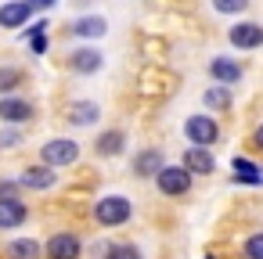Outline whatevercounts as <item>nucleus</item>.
Returning <instances> with one entry per match:
<instances>
[{"instance_id": "nucleus-1", "label": "nucleus", "mask_w": 263, "mask_h": 259, "mask_svg": "<svg viewBox=\"0 0 263 259\" xmlns=\"http://www.w3.org/2000/svg\"><path fill=\"white\" fill-rule=\"evenodd\" d=\"M130 216H134V205L126 194H101L94 202V220L101 227H123Z\"/></svg>"}, {"instance_id": "nucleus-2", "label": "nucleus", "mask_w": 263, "mask_h": 259, "mask_svg": "<svg viewBox=\"0 0 263 259\" xmlns=\"http://www.w3.org/2000/svg\"><path fill=\"white\" fill-rule=\"evenodd\" d=\"M40 158H44V166H51V169H65V166H72V162L80 158V144H76L72 137H54V141H47V144L40 148Z\"/></svg>"}, {"instance_id": "nucleus-3", "label": "nucleus", "mask_w": 263, "mask_h": 259, "mask_svg": "<svg viewBox=\"0 0 263 259\" xmlns=\"http://www.w3.org/2000/svg\"><path fill=\"white\" fill-rule=\"evenodd\" d=\"M184 137L191 141V148H209V144H216L220 126H216L213 115H187V123H184Z\"/></svg>"}, {"instance_id": "nucleus-4", "label": "nucleus", "mask_w": 263, "mask_h": 259, "mask_svg": "<svg viewBox=\"0 0 263 259\" xmlns=\"http://www.w3.org/2000/svg\"><path fill=\"white\" fill-rule=\"evenodd\" d=\"M155 187L166 194V198H180L191 191V173L184 166H162L159 176H155Z\"/></svg>"}, {"instance_id": "nucleus-5", "label": "nucleus", "mask_w": 263, "mask_h": 259, "mask_svg": "<svg viewBox=\"0 0 263 259\" xmlns=\"http://www.w3.org/2000/svg\"><path fill=\"white\" fill-rule=\"evenodd\" d=\"M227 40L238 51H256V47H263V26L259 22H234L227 29Z\"/></svg>"}, {"instance_id": "nucleus-6", "label": "nucleus", "mask_w": 263, "mask_h": 259, "mask_svg": "<svg viewBox=\"0 0 263 259\" xmlns=\"http://www.w3.org/2000/svg\"><path fill=\"white\" fill-rule=\"evenodd\" d=\"M44 255L47 259H80L83 255V241L76 234H51L47 245H44Z\"/></svg>"}, {"instance_id": "nucleus-7", "label": "nucleus", "mask_w": 263, "mask_h": 259, "mask_svg": "<svg viewBox=\"0 0 263 259\" xmlns=\"http://www.w3.org/2000/svg\"><path fill=\"white\" fill-rule=\"evenodd\" d=\"M36 115L33 101L26 97H0V123H8V126H22Z\"/></svg>"}, {"instance_id": "nucleus-8", "label": "nucleus", "mask_w": 263, "mask_h": 259, "mask_svg": "<svg viewBox=\"0 0 263 259\" xmlns=\"http://www.w3.org/2000/svg\"><path fill=\"white\" fill-rule=\"evenodd\" d=\"M18 184L22 187H29V191H51L54 184H58V169H51V166H26L22 169V176H18Z\"/></svg>"}, {"instance_id": "nucleus-9", "label": "nucleus", "mask_w": 263, "mask_h": 259, "mask_svg": "<svg viewBox=\"0 0 263 259\" xmlns=\"http://www.w3.org/2000/svg\"><path fill=\"white\" fill-rule=\"evenodd\" d=\"M29 220V205L22 198H0V230H15Z\"/></svg>"}, {"instance_id": "nucleus-10", "label": "nucleus", "mask_w": 263, "mask_h": 259, "mask_svg": "<svg viewBox=\"0 0 263 259\" xmlns=\"http://www.w3.org/2000/svg\"><path fill=\"white\" fill-rule=\"evenodd\" d=\"M180 166H184L191 176H209V173H216V158H213L209 148H187Z\"/></svg>"}, {"instance_id": "nucleus-11", "label": "nucleus", "mask_w": 263, "mask_h": 259, "mask_svg": "<svg viewBox=\"0 0 263 259\" xmlns=\"http://www.w3.org/2000/svg\"><path fill=\"white\" fill-rule=\"evenodd\" d=\"M162 166H166L162 151H159V148H144V151H137V155H134V166H130V173H134V176H141V180H144V176H152V180H155Z\"/></svg>"}, {"instance_id": "nucleus-12", "label": "nucleus", "mask_w": 263, "mask_h": 259, "mask_svg": "<svg viewBox=\"0 0 263 259\" xmlns=\"http://www.w3.org/2000/svg\"><path fill=\"white\" fill-rule=\"evenodd\" d=\"M33 18V8L26 0H8V4H0V29H18Z\"/></svg>"}, {"instance_id": "nucleus-13", "label": "nucleus", "mask_w": 263, "mask_h": 259, "mask_svg": "<svg viewBox=\"0 0 263 259\" xmlns=\"http://www.w3.org/2000/svg\"><path fill=\"white\" fill-rule=\"evenodd\" d=\"M101 65H105V58H101V51H94V47H80V51L69 54V69L80 72V76H94Z\"/></svg>"}, {"instance_id": "nucleus-14", "label": "nucleus", "mask_w": 263, "mask_h": 259, "mask_svg": "<svg viewBox=\"0 0 263 259\" xmlns=\"http://www.w3.org/2000/svg\"><path fill=\"white\" fill-rule=\"evenodd\" d=\"M209 76H213L220 87H234V83L241 79V65H238L234 58H213V62H209Z\"/></svg>"}, {"instance_id": "nucleus-15", "label": "nucleus", "mask_w": 263, "mask_h": 259, "mask_svg": "<svg viewBox=\"0 0 263 259\" xmlns=\"http://www.w3.org/2000/svg\"><path fill=\"white\" fill-rule=\"evenodd\" d=\"M105 33H108V22L101 15H87V18H76L72 22V36H80V40H98Z\"/></svg>"}, {"instance_id": "nucleus-16", "label": "nucleus", "mask_w": 263, "mask_h": 259, "mask_svg": "<svg viewBox=\"0 0 263 259\" xmlns=\"http://www.w3.org/2000/svg\"><path fill=\"white\" fill-rule=\"evenodd\" d=\"M123 148H126V133H123V130H105V133L94 141V151H98L101 158L123 155Z\"/></svg>"}, {"instance_id": "nucleus-17", "label": "nucleus", "mask_w": 263, "mask_h": 259, "mask_svg": "<svg viewBox=\"0 0 263 259\" xmlns=\"http://www.w3.org/2000/svg\"><path fill=\"white\" fill-rule=\"evenodd\" d=\"M4 255L8 259H44V245L33 237H15V241H8Z\"/></svg>"}, {"instance_id": "nucleus-18", "label": "nucleus", "mask_w": 263, "mask_h": 259, "mask_svg": "<svg viewBox=\"0 0 263 259\" xmlns=\"http://www.w3.org/2000/svg\"><path fill=\"white\" fill-rule=\"evenodd\" d=\"M101 119V108L94 105V101H76L72 108H69V123L72 126H94Z\"/></svg>"}, {"instance_id": "nucleus-19", "label": "nucleus", "mask_w": 263, "mask_h": 259, "mask_svg": "<svg viewBox=\"0 0 263 259\" xmlns=\"http://www.w3.org/2000/svg\"><path fill=\"white\" fill-rule=\"evenodd\" d=\"M202 101H205V108H231L234 90H231V87H209Z\"/></svg>"}, {"instance_id": "nucleus-20", "label": "nucleus", "mask_w": 263, "mask_h": 259, "mask_svg": "<svg viewBox=\"0 0 263 259\" xmlns=\"http://www.w3.org/2000/svg\"><path fill=\"white\" fill-rule=\"evenodd\" d=\"M15 87H22V69H15V65H0V94H11Z\"/></svg>"}, {"instance_id": "nucleus-21", "label": "nucleus", "mask_w": 263, "mask_h": 259, "mask_svg": "<svg viewBox=\"0 0 263 259\" xmlns=\"http://www.w3.org/2000/svg\"><path fill=\"white\" fill-rule=\"evenodd\" d=\"M105 259H141V248H137V245H126V241H119V245H108Z\"/></svg>"}, {"instance_id": "nucleus-22", "label": "nucleus", "mask_w": 263, "mask_h": 259, "mask_svg": "<svg viewBox=\"0 0 263 259\" xmlns=\"http://www.w3.org/2000/svg\"><path fill=\"white\" fill-rule=\"evenodd\" d=\"M249 4H252V0H213V11H220V15H241Z\"/></svg>"}, {"instance_id": "nucleus-23", "label": "nucleus", "mask_w": 263, "mask_h": 259, "mask_svg": "<svg viewBox=\"0 0 263 259\" xmlns=\"http://www.w3.org/2000/svg\"><path fill=\"white\" fill-rule=\"evenodd\" d=\"M245 259H263V230H256V234H249L245 237Z\"/></svg>"}, {"instance_id": "nucleus-24", "label": "nucleus", "mask_w": 263, "mask_h": 259, "mask_svg": "<svg viewBox=\"0 0 263 259\" xmlns=\"http://www.w3.org/2000/svg\"><path fill=\"white\" fill-rule=\"evenodd\" d=\"M22 144V133L11 126V130H0V148H18Z\"/></svg>"}, {"instance_id": "nucleus-25", "label": "nucleus", "mask_w": 263, "mask_h": 259, "mask_svg": "<svg viewBox=\"0 0 263 259\" xmlns=\"http://www.w3.org/2000/svg\"><path fill=\"white\" fill-rule=\"evenodd\" d=\"M18 187H22L18 180H0V198H18V194H15Z\"/></svg>"}, {"instance_id": "nucleus-26", "label": "nucleus", "mask_w": 263, "mask_h": 259, "mask_svg": "<svg viewBox=\"0 0 263 259\" xmlns=\"http://www.w3.org/2000/svg\"><path fill=\"white\" fill-rule=\"evenodd\" d=\"M234 169H238L241 176H249V173H263V169H259V166H252L249 158H234Z\"/></svg>"}, {"instance_id": "nucleus-27", "label": "nucleus", "mask_w": 263, "mask_h": 259, "mask_svg": "<svg viewBox=\"0 0 263 259\" xmlns=\"http://www.w3.org/2000/svg\"><path fill=\"white\" fill-rule=\"evenodd\" d=\"M29 51H33V54H44V51H47V36H33V40H29Z\"/></svg>"}, {"instance_id": "nucleus-28", "label": "nucleus", "mask_w": 263, "mask_h": 259, "mask_svg": "<svg viewBox=\"0 0 263 259\" xmlns=\"http://www.w3.org/2000/svg\"><path fill=\"white\" fill-rule=\"evenodd\" d=\"M26 4H29L33 11H36V8H51V4H54V0H26Z\"/></svg>"}, {"instance_id": "nucleus-29", "label": "nucleus", "mask_w": 263, "mask_h": 259, "mask_svg": "<svg viewBox=\"0 0 263 259\" xmlns=\"http://www.w3.org/2000/svg\"><path fill=\"white\" fill-rule=\"evenodd\" d=\"M252 144H256V148H263V123L256 126V133H252Z\"/></svg>"}, {"instance_id": "nucleus-30", "label": "nucleus", "mask_w": 263, "mask_h": 259, "mask_svg": "<svg viewBox=\"0 0 263 259\" xmlns=\"http://www.w3.org/2000/svg\"><path fill=\"white\" fill-rule=\"evenodd\" d=\"M209 259H213V255H209Z\"/></svg>"}]
</instances>
